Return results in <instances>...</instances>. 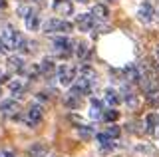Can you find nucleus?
<instances>
[{
    "label": "nucleus",
    "instance_id": "nucleus-29",
    "mask_svg": "<svg viewBox=\"0 0 159 157\" xmlns=\"http://www.w3.org/2000/svg\"><path fill=\"white\" fill-rule=\"evenodd\" d=\"M78 2H82V4H86V2H89V0H78Z\"/></svg>",
    "mask_w": 159,
    "mask_h": 157
},
{
    "label": "nucleus",
    "instance_id": "nucleus-25",
    "mask_svg": "<svg viewBox=\"0 0 159 157\" xmlns=\"http://www.w3.org/2000/svg\"><path fill=\"white\" fill-rule=\"evenodd\" d=\"M76 56H78V58H84V56H86V44H78Z\"/></svg>",
    "mask_w": 159,
    "mask_h": 157
},
{
    "label": "nucleus",
    "instance_id": "nucleus-23",
    "mask_svg": "<svg viewBox=\"0 0 159 157\" xmlns=\"http://www.w3.org/2000/svg\"><path fill=\"white\" fill-rule=\"evenodd\" d=\"M106 133H107L109 137H111V139H116V137H119V133H121V129H119L117 125H113V123H111V125L107 127V131H106Z\"/></svg>",
    "mask_w": 159,
    "mask_h": 157
},
{
    "label": "nucleus",
    "instance_id": "nucleus-24",
    "mask_svg": "<svg viewBox=\"0 0 159 157\" xmlns=\"http://www.w3.org/2000/svg\"><path fill=\"white\" fill-rule=\"evenodd\" d=\"M8 87L14 92V94H16V92H20V90H22V82H20V80H12V82L8 84Z\"/></svg>",
    "mask_w": 159,
    "mask_h": 157
},
{
    "label": "nucleus",
    "instance_id": "nucleus-7",
    "mask_svg": "<svg viewBox=\"0 0 159 157\" xmlns=\"http://www.w3.org/2000/svg\"><path fill=\"white\" fill-rule=\"evenodd\" d=\"M153 16H155V12H153V6H151L149 2H143V4H141V8H139V12H137L139 22L149 24V22L153 20Z\"/></svg>",
    "mask_w": 159,
    "mask_h": 157
},
{
    "label": "nucleus",
    "instance_id": "nucleus-11",
    "mask_svg": "<svg viewBox=\"0 0 159 157\" xmlns=\"http://www.w3.org/2000/svg\"><path fill=\"white\" fill-rule=\"evenodd\" d=\"M54 72H56L54 60H50V58H44V60H42V64H40V74H42V76H46V78H50Z\"/></svg>",
    "mask_w": 159,
    "mask_h": 157
},
{
    "label": "nucleus",
    "instance_id": "nucleus-14",
    "mask_svg": "<svg viewBox=\"0 0 159 157\" xmlns=\"http://www.w3.org/2000/svg\"><path fill=\"white\" fill-rule=\"evenodd\" d=\"M103 100H106V104L109 105V107H116L117 104H119V96H117V92L116 90H111V87H109V90H106V96H103Z\"/></svg>",
    "mask_w": 159,
    "mask_h": 157
},
{
    "label": "nucleus",
    "instance_id": "nucleus-3",
    "mask_svg": "<svg viewBox=\"0 0 159 157\" xmlns=\"http://www.w3.org/2000/svg\"><path fill=\"white\" fill-rule=\"evenodd\" d=\"M44 32L46 34H68L72 32V24L66 22V20H58V18H52V20H48L46 24H44Z\"/></svg>",
    "mask_w": 159,
    "mask_h": 157
},
{
    "label": "nucleus",
    "instance_id": "nucleus-1",
    "mask_svg": "<svg viewBox=\"0 0 159 157\" xmlns=\"http://www.w3.org/2000/svg\"><path fill=\"white\" fill-rule=\"evenodd\" d=\"M98 86V74L92 70L89 66H84L80 70V80H78V87L84 94H89L93 87Z\"/></svg>",
    "mask_w": 159,
    "mask_h": 157
},
{
    "label": "nucleus",
    "instance_id": "nucleus-30",
    "mask_svg": "<svg viewBox=\"0 0 159 157\" xmlns=\"http://www.w3.org/2000/svg\"><path fill=\"white\" fill-rule=\"evenodd\" d=\"M155 54H157V58H159V46H157V50H155Z\"/></svg>",
    "mask_w": 159,
    "mask_h": 157
},
{
    "label": "nucleus",
    "instance_id": "nucleus-17",
    "mask_svg": "<svg viewBox=\"0 0 159 157\" xmlns=\"http://www.w3.org/2000/svg\"><path fill=\"white\" fill-rule=\"evenodd\" d=\"M78 135H80V139L89 141L93 137V129H92V127H86V125H80L78 127Z\"/></svg>",
    "mask_w": 159,
    "mask_h": 157
},
{
    "label": "nucleus",
    "instance_id": "nucleus-9",
    "mask_svg": "<svg viewBox=\"0 0 159 157\" xmlns=\"http://www.w3.org/2000/svg\"><path fill=\"white\" fill-rule=\"evenodd\" d=\"M74 6L70 0H54V12L60 14V16H68V14H72Z\"/></svg>",
    "mask_w": 159,
    "mask_h": 157
},
{
    "label": "nucleus",
    "instance_id": "nucleus-15",
    "mask_svg": "<svg viewBox=\"0 0 159 157\" xmlns=\"http://www.w3.org/2000/svg\"><path fill=\"white\" fill-rule=\"evenodd\" d=\"M8 68L10 70H16V72H20V70H24V60L20 56H10L8 58Z\"/></svg>",
    "mask_w": 159,
    "mask_h": 157
},
{
    "label": "nucleus",
    "instance_id": "nucleus-13",
    "mask_svg": "<svg viewBox=\"0 0 159 157\" xmlns=\"http://www.w3.org/2000/svg\"><path fill=\"white\" fill-rule=\"evenodd\" d=\"M54 46H56V50L60 54H68L70 52V46H72V42L68 40V38H54Z\"/></svg>",
    "mask_w": 159,
    "mask_h": 157
},
{
    "label": "nucleus",
    "instance_id": "nucleus-2",
    "mask_svg": "<svg viewBox=\"0 0 159 157\" xmlns=\"http://www.w3.org/2000/svg\"><path fill=\"white\" fill-rule=\"evenodd\" d=\"M0 40H2L4 46H6V50H18L24 38L20 36V32H18V30H14V28H10V26H8L6 30L2 32V38H0Z\"/></svg>",
    "mask_w": 159,
    "mask_h": 157
},
{
    "label": "nucleus",
    "instance_id": "nucleus-32",
    "mask_svg": "<svg viewBox=\"0 0 159 157\" xmlns=\"http://www.w3.org/2000/svg\"><path fill=\"white\" fill-rule=\"evenodd\" d=\"M157 127H159V125H157ZM157 133H159V129H157Z\"/></svg>",
    "mask_w": 159,
    "mask_h": 157
},
{
    "label": "nucleus",
    "instance_id": "nucleus-18",
    "mask_svg": "<svg viewBox=\"0 0 159 157\" xmlns=\"http://www.w3.org/2000/svg\"><path fill=\"white\" fill-rule=\"evenodd\" d=\"M145 123H147V131H153L159 125V115L157 114H149L145 117Z\"/></svg>",
    "mask_w": 159,
    "mask_h": 157
},
{
    "label": "nucleus",
    "instance_id": "nucleus-5",
    "mask_svg": "<svg viewBox=\"0 0 159 157\" xmlns=\"http://www.w3.org/2000/svg\"><path fill=\"white\" fill-rule=\"evenodd\" d=\"M18 111H20V105H18L16 100H4L2 104H0V114L2 115L14 117V115H18Z\"/></svg>",
    "mask_w": 159,
    "mask_h": 157
},
{
    "label": "nucleus",
    "instance_id": "nucleus-19",
    "mask_svg": "<svg viewBox=\"0 0 159 157\" xmlns=\"http://www.w3.org/2000/svg\"><path fill=\"white\" fill-rule=\"evenodd\" d=\"M123 101H125V104H127L129 107H131V110H135V107L139 105V100H137V96H135V94H131V92L123 96Z\"/></svg>",
    "mask_w": 159,
    "mask_h": 157
},
{
    "label": "nucleus",
    "instance_id": "nucleus-4",
    "mask_svg": "<svg viewBox=\"0 0 159 157\" xmlns=\"http://www.w3.org/2000/svg\"><path fill=\"white\" fill-rule=\"evenodd\" d=\"M76 74L78 70L74 66H70V64H64V66L58 68V82L62 86H70L74 80H76Z\"/></svg>",
    "mask_w": 159,
    "mask_h": 157
},
{
    "label": "nucleus",
    "instance_id": "nucleus-21",
    "mask_svg": "<svg viewBox=\"0 0 159 157\" xmlns=\"http://www.w3.org/2000/svg\"><path fill=\"white\" fill-rule=\"evenodd\" d=\"M147 104L153 107L159 105V92H147Z\"/></svg>",
    "mask_w": 159,
    "mask_h": 157
},
{
    "label": "nucleus",
    "instance_id": "nucleus-22",
    "mask_svg": "<svg viewBox=\"0 0 159 157\" xmlns=\"http://www.w3.org/2000/svg\"><path fill=\"white\" fill-rule=\"evenodd\" d=\"M117 117H119V111H116V110H107L106 114H103V119L109 121V123H111V121H116Z\"/></svg>",
    "mask_w": 159,
    "mask_h": 157
},
{
    "label": "nucleus",
    "instance_id": "nucleus-26",
    "mask_svg": "<svg viewBox=\"0 0 159 157\" xmlns=\"http://www.w3.org/2000/svg\"><path fill=\"white\" fill-rule=\"evenodd\" d=\"M0 157H14L12 151H0Z\"/></svg>",
    "mask_w": 159,
    "mask_h": 157
},
{
    "label": "nucleus",
    "instance_id": "nucleus-20",
    "mask_svg": "<svg viewBox=\"0 0 159 157\" xmlns=\"http://www.w3.org/2000/svg\"><path fill=\"white\" fill-rule=\"evenodd\" d=\"M26 28H28V30H36V28H38V16H36V14L30 12L26 16Z\"/></svg>",
    "mask_w": 159,
    "mask_h": 157
},
{
    "label": "nucleus",
    "instance_id": "nucleus-12",
    "mask_svg": "<svg viewBox=\"0 0 159 157\" xmlns=\"http://www.w3.org/2000/svg\"><path fill=\"white\" fill-rule=\"evenodd\" d=\"M89 117L92 119H102L103 117V110H102V101L92 97V111H89Z\"/></svg>",
    "mask_w": 159,
    "mask_h": 157
},
{
    "label": "nucleus",
    "instance_id": "nucleus-16",
    "mask_svg": "<svg viewBox=\"0 0 159 157\" xmlns=\"http://www.w3.org/2000/svg\"><path fill=\"white\" fill-rule=\"evenodd\" d=\"M92 16L98 18V20H106L107 18V8L103 6V4H96V6L92 8Z\"/></svg>",
    "mask_w": 159,
    "mask_h": 157
},
{
    "label": "nucleus",
    "instance_id": "nucleus-31",
    "mask_svg": "<svg viewBox=\"0 0 159 157\" xmlns=\"http://www.w3.org/2000/svg\"><path fill=\"white\" fill-rule=\"evenodd\" d=\"M106 2H116V0H106Z\"/></svg>",
    "mask_w": 159,
    "mask_h": 157
},
{
    "label": "nucleus",
    "instance_id": "nucleus-27",
    "mask_svg": "<svg viewBox=\"0 0 159 157\" xmlns=\"http://www.w3.org/2000/svg\"><path fill=\"white\" fill-rule=\"evenodd\" d=\"M4 52H6V46H4L2 40H0V54H4Z\"/></svg>",
    "mask_w": 159,
    "mask_h": 157
},
{
    "label": "nucleus",
    "instance_id": "nucleus-10",
    "mask_svg": "<svg viewBox=\"0 0 159 157\" xmlns=\"http://www.w3.org/2000/svg\"><path fill=\"white\" fill-rule=\"evenodd\" d=\"M48 145L46 143H34L32 147H30V157H48Z\"/></svg>",
    "mask_w": 159,
    "mask_h": 157
},
{
    "label": "nucleus",
    "instance_id": "nucleus-8",
    "mask_svg": "<svg viewBox=\"0 0 159 157\" xmlns=\"http://www.w3.org/2000/svg\"><path fill=\"white\" fill-rule=\"evenodd\" d=\"M76 22H78V28L82 32H89L93 26H96V18H93L92 14H80Z\"/></svg>",
    "mask_w": 159,
    "mask_h": 157
},
{
    "label": "nucleus",
    "instance_id": "nucleus-28",
    "mask_svg": "<svg viewBox=\"0 0 159 157\" xmlns=\"http://www.w3.org/2000/svg\"><path fill=\"white\" fill-rule=\"evenodd\" d=\"M0 8H6V0H0Z\"/></svg>",
    "mask_w": 159,
    "mask_h": 157
},
{
    "label": "nucleus",
    "instance_id": "nucleus-6",
    "mask_svg": "<svg viewBox=\"0 0 159 157\" xmlns=\"http://www.w3.org/2000/svg\"><path fill=\"white\" fill-rule=\"evenodd\" d=\"M42 115H44L42 107H40V105H32V107L28 110V114H26V123H28L30 127L38 125L40 121H42Z\"/></svg>",
    "mask_w": 159,
    "mask_h": 157
}]
</instances>
